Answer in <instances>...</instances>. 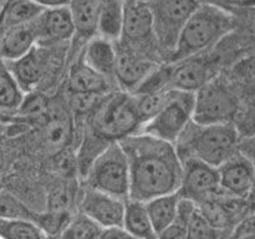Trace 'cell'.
Wrapping results in <instances>:
<instances>
[{
  "label": "cell",
  "mask_w": 255,
  "mask_h": 239,
  "mask_svg": "<svg viewBox=\"0 0 255 239\" xmlns=\"http://www.w3.org/2000/svg\"><path fill=\"white\" fill-rule=\"evenodd\" d=\"M91 127L90 131L110 143L138 133L142 121L133 95L120 90L100 100Z\"/></svg>",
  "instance_id": "cell-4"
},
{
  "label": "cell",
  "mask_w": 255,
  "mask_h": 239,
  "mask_svg": "<svg viewBox=\"0 0 255 239\" xmlns=\"http://www.w3.org/2000/svg\"><path fill=\"white\" fill-rule=\"evenodd\" d=\"M158 64L147 55L120 42L116 46L115 81L120 90L132 94Z\"/></svg>",
  "instance_id": "cell-13"
},
{
  "label": "cell",
  "mask_w": 255,
  "mask_h": 239,
  "mask_svg": "<svg viewBox=\"0 0 255 239\" xmlns=\"http://www.w3.org/2000/svg\"><path fill=\"white\" fill-rule=\"evenodd\" d=\"M241 134L234 123L201 126L191 122L176 142L181 159L196 158L218 168L239 152Z\"/></svg>",
  "instance_id": "cell-3"
},
{
  "label": "cell",
  "mask_w": 255,
  "mask_h": 239,
  "mask_svg": "<svg viewBox=\"0 0 255 239\" xmlns=\"http://www.w3.org/2000/svg\"><path fill=\"white\" fill-rule=\"evenodd\" d=\"M126 201L86 187L80 201V213L102 229L122 227Z\"/></svg>",
  "instance_id": "cell-14"
},
{
  "label": "cell",
  "mask_w": 255,
  "mask_h": 239,
  "mask_svg": "<svg viewBox=\"0 0 255 239\" xmlns=\"http://www.w3.org/2000/svg\"><path fill=\"white\" fill-rule=\"evenodd\" d=\"M187 223L188 222L177 217L174 223L161 232L157 239H187Z\"/></svg>",
  "instance_id": "cell-37"
},
{
  "label": "cell",
  "mask_w": 255,
  "mask_h": 239,
  "mask_svg": "<svg viewBox=\"0 0 255 239\" xmlns=\"http://www.w3.org/2000/svg\"><path fill=\"white\" fill-rule=\"evenodd\" d=\"M25 92L14 79L5 61L0 60V114L5 117L19 111Z\"/></svg>",
  "instance_id": "cell-25"
},
{
  "label": "cell",
  "mask_w": 255,
  "mask_h": 239,
  "mask_svg": "<svg viewBox=\"0 0 255 239\" xmlns=\"http://www.w3.org/2000/svg\"><path fill=\"white\" fill-rule=\"evenodd\" d=\"M221 193L237 199H249L255 183V168L242 153L234 154L217 168Z\"/></svg>",
  "instance_id": "cell-15"
},
{
  "label": "cell",
  "mask_w": 255,
  "mask_h": 239,
  "mask_svg": "<svg viewBox=\"0 0 255 239\" xmlns=\"http://www.w3.org/2000/svg\"><path fill=\"white\" fill-rule=\"evenodd\" d=\"M120 41L149 56L146 50L152 44L156 46V41L148 1H124V30Z\"/></svg>",
  "instance_id": "cell-10"
},
{
  "label": "cell",
  "mask_w": 255,
  "mask_h": 239,
  "mask_svg": "<svg viewBox=\"0 0 255 239\" xmlns=\"http://www.w3.org/2000/svg\"><path fill=\"white\" fill-rule=\"evenodd\" d=\"M227 239H255V207L234 224Z\"/></svg>",
  "instance_id": "cell-34"
},
{
  "label": "cell",
  "mask_w": 255,
  "mask_h": 239,
  "mask_svg": "<svg viewBox=\"0 0 255 239\" xmlns=\"http://www.w3.org/2000/svg\"><path fill=\"white\" fill-rule=\"evenodd\" d=\"M47 110V104L45 101L44 97L39 96V95H32L30 92L29 95H25V99L22 101L21 106H20L19 111L16 115H21L25 117L31 116H39L42 112Z\"/></svg>",
  "instance_id": "cell-36"
},
{
  "label": "cell",
  "mask_w": 255,
  "mask_h": 239,
  "mask_svg": "<svg viewBox=\"0 0 255 239\" xmlns=\"http://www.w3.org/2000/svg\"><path fill=\"white\" fill-rule=\"evenodd\" d=\"M101 1H70L69 10L74 24V50H82L97 36V16Z\"/></svg>",
  "instance_id": "cell-16"
},
{
  "label": "cell",
  "mask_w": 255,
  "mask_h": 239,
  "mask_svg": "<svg viewBox=\"0 0 255 239\" xmlns=\"http://www.w3.org/2000/svg\"><path fill=\"white\" fill-rule=\"evenodd\" d=\"M80 57L96 74L106 79L107 81H115L116 71V45L101 37H94L82 49Z\"/></svg>",
  "instance_id": "cell-17"
},
{
  "label": "cell",
  "mask_w": 255,
  "mask_h": 239,
  "mask_svg": "<svg viewBox=\"0 0 255 239\" xmlns=\"http://www.w3.org/2000/svg\"><path fill=\"white\" fill-rule=\"evenodd\" d=\"M148 4L153 20L157 50L171 59L187 20L199 2L191 0H156L148 1Z\"/></svg>",
  "instance_id": "cell-7"
},
{
  "label": "cell",
  "mask_w": 255,
  "mask_h": 239,
  "mask_svg": "<svg viewBox=\"0 0 255 239\" xmlns=\"http://www.w3.org/2000/svg\"><path fill=\"white\" fill-rule=\"evenodd\" d=\"M179 202H181V197L178 192H176V193L156 197L144 203L157 236L174 223L177 213H178Z\"/></svg>",
  "instance_id": "cell-23"
},
{
  "label": "cell",
  "mask_w": 255,
  "mask_h": 239,
  "mask_svg": "<svg viewBox=\"0 0 255 239\" xmlns=\"http://www.w3.org/2000/svg\"><path fill=\"white\" fill-rule=\"evenodd\" d=\"M122 227L138 239H157L156 231L151 223L146 204L143 202L127 199Z\"/></svg>",
  "instance_id": "cell-24"
},
{
  "label": "cell",
  "mask_w": 255,
  "mask_h": 239,
  "mask_svg": "<svg viewBox=\"0 0 255 239\" xmlns=\"http://www.w3.org/2000/svg\"><path fill=\"white\" fill-rule=\"evenodd\" d=\"M102 228L85 214L79 213L69 219L59 234V239H97Z\"/></svg>",
  "instance_id": "cell-28"
},
{
  "label": "cell",
  "mask_w": 255,
  "mask_h": 239,
  "mask_svg": "<svg viewBox=\"0 0 255 239\" xmlns=\"http://www.w3.org/2000/svg\"><path fill=\"white\" fill-rule=\"evenodd\" d=\"M47 239H59V236H47Z\"/></svg>",
  "instance_id": "cell-42"
},
{
  "label": "cell",
  "mask_w": 255,
  "mask_h": 239,
  "mask_svg": "<svg viewBox=\"0 0 255 239\" xmlns=\"http://www.w3.org/2000/svg\"><path fill=\"white\" fill-rule=\"evenodd\" d=\"M46 7L40 1H7L0 10V24L5 30L34 22Z\"/></svg>",
  "instance_id": "cell-22"
},
{
  "label": "cell",
  "mask_w": 255,
  "mask_h": 239,
  "mask_svg": "<svg viewBox=\"0 0 255 239\" xmlns=\"http://www.w3.org/2000/svg\"><path fill=\"white\" fill-rule=\"evenodd\" d=\"M89 188L127 201L129 196L128 161L119 142H111L85 174Z\"/></svg>",
  "instance_id": "cell-5"
},
{
  "label": "cell",
  "mask_w": 255,
  "mask_h": 239,
  "mask_svg": "<svg viewBox=\"0 0 255 239\" xmlns=\"http://www.w3.org/2000/svg\"><path fill=\"white\" fill-rule=\"evenodd\" d=\"M110 85L111 82L90 69L80 56L70 69L67 86L72 95H104Z\"/></svg>",
  "instance_id": "cell-19"
},
{
  "label": "cell",
  "mask_w": 255,
  "mask_h": 239,
  "mask_svg": "<svg viewBox=\"0 0 255 239\" xmlns=\"http://www.w3.org/2000/svg\"><path fill=\"white\" fill-rule=\"evenodd\" d=\"M194 94L171 90L161 111L142 126L138 133L176 144L193 119Z\"/></svg>",
  "instance_id": "cell-8"
},
{
  "label": "cell",
  "mask_w": 255,
  "mask_h": 239,
  "mask_svg": "<svg viewBox=\"0 0 255 239\" xmlns=\"http://www.w3.org/2000/svg\"><path fill=\"white\" fill-rule=\"evenodd\" d=\"M36 47V32L34 22L10 27L5 31L0 44V60L11 62L25 56Z\"/></svg>",
  "instance_id": "cell-18"
},
{
  "label": "cell",
  "mask_w": 255,
  "mask_h": 239,
  "mask_svg": "<svg viewBox=\"0 0 255 239\" xmlns=\"http://www.w3.org/2000/svg\"><path fill=\"white\" fill-rule=\"evenodd\" d=\"M221 236V232L212 228L196 208L187 223V239H219Z\"/></svg>",
  "instance_id": "cell-33"
},
{
  "label": "cell",
  "mask_w": 255,
  "mask_h": 239,
  "mask_svg": "<svg viewBox=\"0 0 255 239\" xmlns=\"http://www.w3.org/2000/svg\"><path fill=\"white\" fill-rule=\"evenodd\" d=\"M234 77L243 91L255 97V51L239 60L234 66Z\"/></svg>",
  "instance_id": "cell-32"
},
{
  "label": "cell",
  "mask_w": 255,
  "mask_h": 239,
  "mask_svg": "<svg viewBox=\"0 0 255 239\" xmlns=\"http://www.w3.org/2000/svg\"><path fill=\"white\" fill-rule=\"evenodd\" d=\"M97 239H138L127 232L124 227H112V228H104Z\"/></svg>",
  "instance_id": "cell-39"
},
{
  "label": "cell",
  "mask_w": 255,
  "mask_h": 239,
  "mask_svg": "<svg viewBox=\"0 0 255 239\" xmlns=\"http://www.w3.org/2000/svg\"><path fill=\"white\" fill-rule=\"evenodd\" d=\"M239 107L236 90L217 76L194 94L192 122L201 126L233 123Z\"/></svg>",
  "instance_id": "cell-6"
},
{
  "label": "cell",
  "mask_w": 255,
  "mask_h": 239,
  "mask_svg": "<svg viewBox=\"0 0 255 239\" xmlns=\"http://www.w3.org/2000/svg\"><path fill=\"white\" fill-rule=\"evenodd\" d=\"M4 119H6V117H5V116H2V115L0 114V120H4Z\"/></svg>",
  "instance_id": "cell-43"
},
{
  "label": "cell",
  "mask_w": 255,
  "mask_h": 239,
  "mask_svg": "<svg viewBox=\"0 0 255 239\" xmlns=\"http://www.w3.org/2000/svg\"><path fill=\"white\" fill-rule=\"evenodd\" d=\"M5 64L24 92H31L37 86L44 74V59L37 46L25 56Z\"/></svg>",
  "instance_id": "cell-20"
},
{
  "label": "cell",
  "mask_w": 255,
  "mask_h": 239,
  "mask_svg": "<svg viewBox=\"0 0 255 239\" xmlns=\"http://www.w3.org/2000/svg\"><path fill=\"white\" fill-rule=\"evenodd\" d=\"M72 136L71 121L66 115L56 114L46 122L44 128V143L47 149L59 152L67 146Z\"/></svg>",
  "instance_id": "cell-26"
},
{
  "label": "cell",
  "mask_w": 255,
  "mask_h": 239,
  "mask_svg": "<svg viewBox=\"0 0 255 239\" xmlns=\"http://www.w3.org/2000/svg\"><path fill=\"white\" fill-rule=\"evenodd\" d=\"M128 161L129 196L138 202L178 192L182 161L176 146L143 133L119 141Z\"/></svg>",
  "instance_id": "cell-1"
},
{
  "label": "cell",
  "mask_w": 255,
  "mask_h": 239,
  "mask_svg": "<svg viewBox=\"0 0 255 239\" xmlns=\"http://www.w3.org/2000/svg\"><path fill=\"white\" fill-rule=\"evenodd\" d=\"M172 65L169 90L196 94L204 85L218 76V59L198 55Z\"/></svg>",
  "instance_id": "cell-11"
},
{
  "label": "cell",
  "mask_w": 255,
  "mask_h": 239,
  "mask_svg": "<svg viewBox=\"0 0 255 239\" xmlns=\"http://www.w3.org/2000/svg\"><path fill=\"white\" fill-rule=\"evenodd\" d=\"M4 171H5V156H4V152L0 149V179L2 178Z\"/></svg>",
  "instance_id": "cell-40"
},
{
  "label": "cell",
  "mask_w": 255,
  "mask_h": 239,
  "mask_svg": "<svg viewBox=\"0 0 255 239\" xmlns=\"http://www.w3.org/2000/svg\"><path fill=\"white\" fill-rule=\"evenodd\" d=\"M169 91L158 92V94H151V95H139L136 96L133 95L134 100H136L137 110H138V115L141 117L142 126L153 119L157 114L162 110V107L166 105L167 100L169 97Z\"/></svg>",
  "instance_id": "cell-31"
},
{
  "label": "cell",
  "mask_w": 255,
  "mask_h": 239,
  "mask_svg": "<svg viewBox=\"0 0 255 239\" xmlns=\"http://www.w3.org/2000/svg\"><path fill=\"white\" fill-rule=\"evenodd\" d=\"M34 27L37 47L71 41L74 37V24L69 2H47L42 14L34 21Z\"/></svg>",
  "instance_id": "cell-12"
},
{
  "label": "cell",
  "mask_w": 255,
  "mask_h": 239,
  "mask_svg": "<svg viewBox=\"0 0 255 239\" xmlns=\"http://www.w3.org/2000/svg\"><path fill=\"white\" fill-rule=\"evenodd\" d=\"M234 16L236 26L248 41L255 44V2L254 4H228L224 5Z\"/></svg>",
  "instance_id": "cell-30"
},
{
  "label": "cell",
  "mask_w": 255,
  "mask_h": 239,
  "mask_svg": "<svg viewBox=\"0 0 255 239\" xmlns=\"http://www.w3.org/2000/svg\"><path fill=\"white\" fill-rule=\"evenodd\" d=\"M181 161L182 179L178 194L182 199L199 204L221 193L217 168L196 158Z\"/></svg>",
  "instance_id": "cell-9"
},
{
  "label": "cell",
  "mask_w": 255,
  "mask_h": 239,
  "mask_svg": "<svg viewBox=\"0 0 255 239\" xmlns=\"http://www.w3.org/2000/svg\"><path fill=\"white\" fill-rule=\"evenodd\" d=\"M249 199H251V201H252V203H254V204H255V183H254L253 191H252L251 197H249Z\"/></svg>",
  "instance_id": "cell-41"
},
{
  "label": "cell",
  "mask_w": 255,
  "mask_h": 239,
  "mask_svg": "<svg viewBox=\"0 0 255 239\" xmlns=\"http://www.w3.org/2000/svg\"><path fill=\"white\" fill-rule=\"evenodd\" d=\"M239 153L243 154L247 159H249L255 168V132L249 136L241 138L239 142Z\"/></svg>",
  "instance_id": "cell-38"
},
{
  "label": "cell",
  "mask_w": 255,
  "mask_h": 239,
  "mask_svg": "<svg viewBox=\"0 0 255 239\" xmlns=\"http://www.w3.org/2000/svg\"><path fill=\"white\" fill-rule=\"evenodd\" d=\"M40 213H35L19 198L6 191H0V218L29 219L37 224Z\"/></svg>",
  "instance_id": "cell-29"
},
{
  "label": "cell",
  "mask_w": 255,
  "mask_h": 239,
  "mask_svg": "<svg viewBox=\"0 0 255 239\" xmlns=\"http://www.w3.org/2000/svg\"><path fill=\"white\" fill-rule=\"evenodd\" d=\"M2 4H4V2H0V10H1V6H2Z\"/></svg>",
  "instance_id": "cell-44"
},
{
  "label": "cell",
  "mask_w": 255,
  "mask_h": 239,
  "mask_svg": "<svg viewBox=\"0 0 255 239\" xmlns=\"http://www.w3.org/2000/svg\"><path fill=\"white\" fill-rule=\"evenodd\" d=\"M234 26V16L223 5L199 2L197 9L187 20L169 61L171 64H177L193 56L206 54L224 37L232 34Z\"/></svg>",
  "instance_id": "cell-2"
},
{
  "label": "cell",
  "mask_w": 255,
  "mask_h": 239,
  "mask_svg": "<svg viewBox=\"0 0 255 239\" xmlns=\"http://www.w3.org/2000/svg\"><path fill=\"white\" fill-rule=\"evenodd\" d=\"M0 239H47V236L29 219L0 218Z\"/></svg>",
  "instance_id": "cell-27"
},
{
  "label": "cell",
  "mask_w": 255,
  "mask_h": 239,
  "mask_svg": "<svg viewBox=\"0 0 255 239\" xmlns=\"http://www.w3.org/2000/svg\"><path fill=\"white\" fill-rule=\"evenodd\" d=\"M72 201L71 189L66 186H59L52 189L47 199L49 213H67L70 202Z\"/></svg>",
  "instance_id": "cell-35"
},
{
  "label": "cell",
  "mask_w": 255,
  "mask_h": 239,
  "mask_svg": "<svg viewBox=\"0 0 255 239\" xmlns=\"http://www.w3.org/2000/svg\"><path fill=\"white\" fill-rule=\"evenodd\" d=\"M124 30V1L107 0L100 2L97 16V37L110 42H120Z\"/></svg>",
  "instance_id": "cell-21"
}]
</instances>
